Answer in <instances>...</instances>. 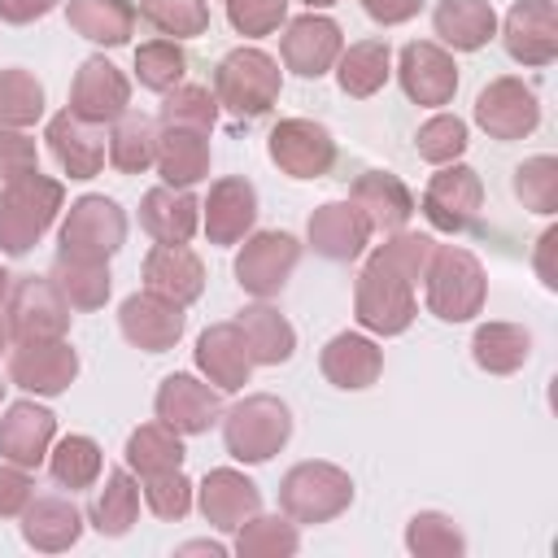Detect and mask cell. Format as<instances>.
I'll list each match as a JSON object with an SVG mask.
<instances>
[{
    "label": "cell",
    "instance_id": "cell-1",
    "mask_svg": "<svg viewBox=\"0 0 558 558\" xmlns=\"http://www.w3.org/2000/svg\"><path fill=\"white\" fill-rule=\"evenodd\" d=\"M61 205H65V187L39 170L0 183V253L9 257L31 253L44 240V231L57 222Z\"/></svg>",
    "mask_w": 558,
    "mask_h": 558
},
{
    "label": "cell",
    "instance_id": "cell-2",
    "mask_svg": "<svg viewBox=\"0 0 558 558\" xmlns=\"http://www.w3.org/2000/svg\"><path fill=\"white\" fill-rule=\"evenodd\" d=\"M423 292H427V310L440 323H471L488 301V275L471 248L436 244L423 270Z\"/></svg>",
    "mask_w": 558,
    "mask_h": 558
},
{
    "label": "cell",
    "instance_id": "cell-3",
    "mask_svg": "<svg viewBox=\"0 0 558 558\" xmlns=\"http://www.w3.org/2000/svg\"><path fill=\"white\" fill-rule=\"evenodd\" d=\"M279 87H283V74H279V61L262 48H231L218 65H214V96H218V109L235 113V118H262L275 109L279 100Z\"/></svg>",
    "mask_w": 558,
    "mask_h": 558
},
{
    "label": "cell",
    "instance_id": "cell-4",
    "mask_svg": "<svg viewBox=\"0 0 558 558\" xmlns=\"http://www.w3.org/2000/svg\"><path fill=\"white\" fill-rule=\"evenodd\" d=\"M292 436V410L270 392H248L222 410V445L235 462H270Z\"/></svg>",
    "mask_w": 558,
    "mask_h": 558
},
{
    "label": "cell",
    "instance_id": "cell-5",
    "mask_svg": "<svg viewBox=\"0 0 558 558\" xmlns=\"http://www.w3.org/2000/svg\"><path fill=\"white\" fill-rule=\"evenodd\" d=\"M414 314H418L414 283L371 253L353 283V318L375 336H401L414 323Z\"/></svg>",
    "mask_w": 558,
    "mask_h": 558
},
{
    "label": "cell",
    "instance_id": "cell-6",
    "mask_svg": "<svg viewBox=\"0 0 558 558\" xmlns=\"http://www.w3.org/2000/svg\"><path fill=\"white\" fill-rule=\"evenodd\" d=\"M353 501V480L336 462H296L279 480V510L292 523H331Z\"/></svg>",
    "mask_w": 558,
    "mask_h": 558
},
{
    "label": "cell",
    "instance_id": "cell-7",
    "mask_svg": "<svg viewBox=\"0 0 558 558\" xmlns=\"http://www.w3.org/2000/svg\"><path fill=\"white\" fill-rule=\"evenodd\" d=\"M4 323L13 344L31 340H65L70 331V301L57 292L48 275H17L4 301Z\"/></svg>",
    "mask_w": 558,
    "mask_h": 558
},
{
    "label": "cell",
    "instance_id": "cell-8",
    "mask_svg": "<svg viewBox=\"0 0 558 558\" xmlns=\"http://www.w3.org/2000/svg\"><path fill=\"white\" fill-rule=\"evenodd\" d=\"M57 253H70V257H96V262H109L122 244H126V214L113 196H78L65 218H61V231H57Z\"/></svg>",
    "mask_w": 558,
    "mask_h": 558
},
{
    "label": "cell",
    "instance_id": "cell-9",
    "mask_svg": "<svg viewBox=\"0 0 558 558\" xmlns=\"http://www.w3.org/2000/svg\"><path fill=\"white\" fill-rule=\"evenodd\" d=\"M296 262H301L296 235H288V231H248L244 235V248L235 253V283L248 296L270 301L292 279Z\"/></svg>",
    "mask_w": 558,
    "mask_h": 558
},
{
    "label": "cell",
    "instance_id": "cell-10",
    "mask_svg": "<svg viewBox=\"0 0 558 558\" xmlns=\"http://www.w3.org/2000/svg\"><path fill=\"white\" fill-rule=\"evenodd\" d=\"M266 153H270V161L288 179H323L336 166V140L314 118H283V122H275V131L266 140Z\"/></svg>",
    "mask_w": 558,
    "mask_h": 558
},
{
    "label": "cell",
    "instance_id": "cell-11",
    "mask_svg": "<svg viewBox=\"0 0 558 558\" xmlns=\"http://www.w3.org/2000/svg\"><path fill=\"white\" fill-rule=\"evenodd\" d=\"M480 205H484V183H480V174H475L471 166H462V161L440 166V170L427 179V187H423V214H427V222H432L436 231H445V235H458V231L475 227Z\"/></svg>",
    "mask_w": 558,
    "mask_h": 558
},
{
    "label": "cell",
    "instance_id": "cell-12",
    "mask_svg": "<svg viewBox=\"0 0 558 558\" xmlns=\"http://www.w3.org/2000/svg\"><path fill=\"white\" fill-rule=\"evenodd\" d=\"M153 410L166 427H174L179 436H201L209 432L214 423H222V392L209 384V379H196V375H166L157 384V397H153Z\"/></svg>",
    "mask_w": 558,
    "mask_h": 558
},
{
    "label": "cell",
    "instance_id": "cell-13",
    "mask_svg": "<svg viewBox=\"0 0 558 558\" xmlns=\"http://www.w3.org/2000/svg\"><path fill=\"white\" fill-rule=\"evenodd\" d=\"M475 122L488 140H523L541 126V100L523 78L501 74L475 96Z\"/></svg>",
    "mask_w": 558,
    "mask_h": 558
},
{
    "label": "cell",
    "instance_id": "cell-14",
    "mask_svg": "<svg viewBox=\"0 0 558 558\" xmlns=\"http://www.w3.org/2000/svg\"><path fill=\"white\" fill-rule=\"evenodd\" d=\"M397 78H401V92L414 100V105H427V109H440L453 100L458 92V65H453V52L436 39H414L401 48L397 57Z\"/></svg>",
    "mask_w": 558,
    "mask_h": 558
},
{
    "label": "cell",
    "instance_id": "cell-15",
    "mask_svg": "<svg viewBox=\"0 0 558 558\" xmlns=\"http://www.w3.org/2000/svg\"><path fill=\"white\" fill-rule=\"evenodd\" d=\"M70 113L105 126V122H118L126 109H131V78L109 61V57H87L78 70H74V83H70Z\"/></svg>",
    "mask_w": 558,
    "mask_h": 558
},
{
    "label": "cell",
    "instance_id": "cell-16",
    "mask_svg": "<svg viewBox=\"0 0 558 558\" xmlns=\"http://www.w3.org/2000/svg\"><path fill=\"white\" fill-rule=\"evenodd\" d=\"M340 48H344L340 22H331V17L314 13V9L301 13V17H292V22L283 26V39H279L283 65H288L292 74H301V78H323V74L336 65Z\"/></svg>",
    "mask_w": 558,
    "mask_h": 558
},
{
    "label": "cell",
    "instance_id": "cell-17",
    "mask_svg": "<svg viewBox=\"0 0 558 558\" xmlns=\"http://www.w3.org/2000/svg\"><path fill=\"white\" fill-rule=\"evenodd\" d=\"M74 375H78V353L70 349V340H31V344H13L9 353V384H17L22 392L57 397L74 384Z\"/></svg>",
    "mask_w": 558,
    "mask_h": 558
},
{
    "label": "cell",
    "instance_id": "cell-18",
    "mask_svg": "<svg viewBox=\"0 0 558 558\" xmlns=\"http://www.w3.org/2000/svg\"><path fill=\"white\" fill-rule=\"evenodd\" d=\"M501 44L527 70L549 65L558 57V9H554V0H514L506 22H501Z\"/></svg>",
    "mask_w": 558,
    "mask_h": 558
},
{
    "label": "cell",
    "instance_id": "cell-19",
    "mask_svg": "<svg viewBox=\"0 0 558 558\" xmlns=\"http://www.w3.org/2000/svg\"><path fill=\"white\" fill-rule=\"evenodd\" d=\"M118 327H122V336L135 349L166 353V349H174L183 340L187 314H183V305H174V301H166V296H157V292L144 288V292H131L118 305Z\"/></svg>",
    "mask_w": 558,
    "mask_h": 558
},
{
    "label": "cell",
    "instance_id": "cell-20",
    "mask_svg": "<svg viewBox=\"0 0 558 558\" xmlns=\"http://www.w3.org/2000/svg\"><path fill=\"white\" fill-rule=\"evenodd\" d=\"M257 222V187L244 174H227L209 183V196L201 201V227L209 244H240Z\"/></svg>",
    "mask_w": 558,
    "mask_h": 558
},
{
    "label": "cell",
    "instance_id": "cell-21",
    "mask_svg": "<svg viewBox=\"0 0 558 558\" xmlns=\"http://www.w3.org/2000/svg\"><path fill=\"white\" fill-rule=\"evenodd\" d=\"M349 205L362 214V222L371 227V235H392L405 231L410 214H414V192L392 174V170H362L349 187Z\"/></svg>",
    "mask_w": 558,
    "mask_h": 558
},
{
    "label": "cell",
    "instance_id": "cell-22",
    "mask_svg": "<svg viewBox=\"0 0 558 558\" xmlns=\"http://www.w3.org/2000/svg\"><path fill=\"white\" fill-rule=\"evenodd\" d=\"M57 440V414L39 401H13L0 414V458L35 471L48 462V449Z\"/></svg>",
    "mask_w": 558,
    "mask_h": 558
},
{
    "label": "cell",
    "instance_id": "cell-23",
    "mask_svg": "<svg viewBox=\"0 0 558 558\" xmlns=\"http://www.w3.org/2000/svg\"><path fill=\"white\" fill-rule=\"evenodd\" d=\"M196 371L218 388V392H240L253 375V353H248V340L235 323H214L196 336Z\"/></svg>",
    "mask_w": 558,
    "mask_h": 558
},
{
    "label": "cell",
    "instance_id": "cell-24",
    "mask_svg": "<svg viewBox=\"0 0 558 558\" xmlns=\"http://www.w3.org/2000/svg\"><path fill=\"white\" fill-rule=\"evenodd\" d=\"M196 506H201V514H205L209 527L235 532L248 514L262 510V488L244 471H235V466H214L196 484Z\"/></svg>",
    "mask_w": 558,
    "mask_h": 558
},
{
    "label": "cell",
    "instance_id": "cell-25",
    "mask_svg": "<svg viewBox=\"0 0 558 558\" xmlns=\"http://www.w3.org/2000/svg\"><path fill=\"white\" fill-rule=\"evenodd\" d=\"M44 140H48V153L57 157V166H61L70 179H96L100 166H105V157H109L105 131H100L96 122L70 113V109H61V113L48 122Z\"/></svg>",
    "mask_w": 558,
    "mask_h": 558
},
{
    "label": "cell",
    "instance_id": "cell-26",
    "mask_svg": "<svg viewBox=\"0 0 558 558\" xmlns=\"http://www.w3.org/2000/svg\"><path fill=\"white\" fill-rule=\"evenodd\" d=\"M140 275H144L148 292H157V296H166L183 310L205 292V262L187 244H153L144 253Z\"/></svg>",
    "mask_w": 558,
    "mask_h": 558
},
{
    "label": "cell",
    "instance_id": "cell-27",
    "mask_svg": "<svg viewBox=\"0 0 558 558\" xmlns=\"http://www.w3.org/2000/svg\"><path fill=\"white\" fill-rule=\"evenodd\" d=\"M318 371H323L327 384H336V388H344V392H362V388H371V384L379 379V371H384V349H379L371 336H362V331H340V336H331V340L323 344Z\"/></svg>",
    "mask_w": 558,
    "mask_h": 558
},
{
    "label": "cell",
    "instance_id": "cell-28",
    "mask_svg": "<svg viewBox=\"0 0 558 558\" xmlns=\"http://www.w3.org/2000/svg\"><path fill=\"white\" fill-rule=\"evenodd\" d=\"M305 240L327 262H353V257H362L371 227L362 222V214L349 201H323L305 222Z\"/></svg>",
    "mask_w": 558,
    "mask_h": 558
},
{
    "label": "cell",
    "instance_id": "cell-29",
    "mask_svg": "<svg viewBox=\"0 0 558 558\" xmlns=\"http://www.w3.org/2000/svg\"><path fill=\"white\" fill-rule=\"evenodd\" d=\"M17 519H22V541L39 554H61L83 536V510L61 493L31 497Z\"/></svg>",
    "mask_w": 558,
    "mask_h": 558
},
{
    "label": "cell",
    "instance_id": "cell-30",
    "mask_svg": "<svg viewBox=\"0 0 558 558\" xmlns=\"http://www.w3.org/2000/svg\"><path fill=\"white\" fill-rule=\"evenodd\" d=\"M140 227L157 244H187L201 227V201L187 187H148L140 196Z\"/></svg>",
    "mask_w": 558,
    "mask_h": 558
},
{
    "label": "cell",
    "instance_id": "cell-31",
    "mask_svg": "<svg viewBox=\"0 0 558 558\" xmlns=\"http://www.w3.org/2000/svg\"><path fill=\"white\" fill-rule=\"evenodd\" d=\"M157 174L166 187H192L209 174V135L187 126H157Z\"/></svg>",
    "mask_w": 558,
    "mask_h": 558
},
{
    "label": "cell",
    "instance_id": "cell-32",
    "mask_svg": "<svg viewBox=\"0 0 558 558\" xmlns=\"http://www.w3.org/2000/svg\"><path fill=\"white\" fill-rule=\"evenodd\" d=\"M432 31L453 52H475L497 35V13L488 0H440L432 9Z\"/></svg>",
    "mask_w": 558,
    "mask_h": 558
},
{
    "label": "cell",
    "instance_id": "cell-33",
    "mask_svg": "<svg viewBox=\"0 0 558 558\" xmlns=\"http://www.w3.org/2000/svg\"><path fill=\"white\" fill-rule=\"evenodd\" d=\"M235 327H240L244 340H248L253 366H279V362H288V357L296 353V331H292V323H288L275 305H266V301L244 305V310L235 314Z\"/></svg>",
    "mask_w": 558,
    "mask_h": 558
},
{
    "label": "cell",
    "instance_id": "cell-34",
    "mask_svg": "<svg viewBox=\"0 0 558 558\" xmlns=\"http://www.w3.org/2000/svg\"><path fill=\"white\" fill-rule=\"evenodd\" d=\"M135 4L131 0H65V22L74 35L118 48L135 35Z\"/></svg>",
    "mask_w": 558,
    "mask_h": 558
},
{
    "label": "cell",
    "instance_id": "cell-35",
    "mask_svg": "<svg viewBox=\"0 0 558 558\" xmlns=\"http://www.w3.org/2000/svg\"><path fill=\"white\" fill-rule=\"evenodd\" d=\"M388 74H392V48H388V39H357V44L340 48V57H336V83L353 100L375 96L388 83Z\"/></svg>",
    "mask_w": 558,
    "mask_h": 558
},
{
    "label": "cell",
    "instance_id": "cell-36",
    "mask_svg": "<svg viewBox=\"0 0 558 558\" xmlns=\"http://www.w3.org/2000/svg\"><path fill=\"white\" fill-rule=\"evenodd\" d=\"M87 519H92V527L100 536H126L135 527V519H140V484H135V475L126 466L105 471V484L96 488Z\"/></svg>",
    "mask_w": 558,
    "mask_h": 558
},
{
    "label": "cell",
    "instance_id": "cell-37",
    "mask_svg": "<svg viewBox=\"0 0 558 558\" xmlns=\"http://www.w3.org/2000/svg\"><path fill=\"white\" fill-rule=\"evenodd\" d=\"M471 357L488 375H514L532 357V331L519 323H480L471 336Z\"/></svg>",
    "mask_w": 558,
    "mask_h": 558
},
{
    "label": "cell",
    "instance_id": "cell-38",
    "mask_svg": "<svg viewBox=\"0 0 558 558\" xmlns=\"http://www.w3.org/2000/svg\"><path fill=\"white\" fill-rule=\"evenodd\" d=\"M48 279L57 283V292L70 301V310H100L109 301V262H96V257H70V253H57Z\"/></svg>",
    "mask_w": 558,
    "mask_h": 558
},
{
    "label": "cell",
    "instance_id": "cell-39",
    "mask_svg": "<svg viewBox=\"0 0 558 558\" xmlns=\"http://www.w3.org/2000/svg\"><path fill=\"white\" fill-rule=\"evenodd\" d=\"M122 458H126V471L144 480V475L179 471L187 453H183V436L157 418V423H140V427L126 436V449H122Z\"/></svg>",
    "mask_w": 558,
    "mask_h": 558
},
{
    "label": "cell",
    "instance_id": "cell-40",
    "mask_svg": "<svg viewBox=\"0 0 558 558\" xmlns=\"http://www.w3.org/2000/svg\"><path fill=\"white\" fill-rule=\"evenodd\" d=\"M100 471H105V453L92 436L70 432L48 449V475H52L57 488H70V493L92 488L100 480Z\"/></svg>",
    "mask_w": 558,
    "mask_h": 558
},
{
    "label": "cell",
    "instance_id": "cell-41",
    "mask_svg": "<svg viewBox=\"0 0 558 558\" xmlns=\"http://www.w3.org/2000/svg\"><path fill=\"white\" fill-rule=\"evenodd\" d=\"M301 549V532L288 514H248L235 527V554L240 558H292Z\"/></svg>",
    "mask_w": 558,
    "mask_h": 558
},
{
    "label": "cell",
    "instance_id": "cell-42",
    "mask_svg": "<svg viewBox=\"0 0 558 558\" xmlns=\"http://www.w3.org/2000/svg\"><path fill=\"white\" fill-rule=\"evenodd\" d=\"M157 157V122L148 113H122L109 131V161L122 174H144Z\"/></svg>",
    "mask_w": 558,
    "mask_h": 558
},
{
    "label": "cell",
    "instance_id": "cell-43",
    "mask_svg": "<svg viewBox=\"0 0 558 558\" xmlns=\"http://www.w3.org/2000/svg\"><path fill=\"white\" fill-rule=\"evenodd\" d=\"M187 74V52L179 39H148L135 48V78L148 92H174Z\"/></svg>",
    "mask_w": 558,
    "mask_h": 558
},
{
    "label": "cell",
    "instance_id": "cell-44",
    "mask_svg": "<svg viewBox=\"0 0 558 558\" xmlns=\"http://www.w3.org/2000/svg\"><path fill=\"white\" fill-rule=\"evenodd\" d=\"M405 549L414 558H458L466 549V536L462 527L440 514V510H418L410 523H405Z\"/></svg>",
    "mask_w": 558,
    "mask_h": 558
},
{
    "label": "cell",
    "instance_id": "cell-45",
    "mask_svg": "<svg viewBox=\"0 0 558 558\" xmlns=\"http://www.w3.org/2000/svg\"><path fill=\"white\" fill-rule=\"evenodd\" d=\"M44 118V83L22 70V65H9L0 70V126H35Z\"/></svg>",
    "mask_w": 558,
    "mask_h": 558
},
{
    "label": "cell",
    "instance_id": "cell-46",
    "mask_svg": "<svg viewBox=\"0 0 558 558\" xmlns=\"http://www.w3.org/2000/svg\"><path fill=\"white\" fill-rule=\"evenodd\" d=\"M135 13L161 31L166 39H196L209 31V4L205 0H140Z\"/></svg>",
    "mask_w": 558,
    "mask_h": 558
},
{
    "label": "cell",
    "instance_id": "cell-47",
    "mask_svg": "<svg viewBox=\"0 0 558 558\" xmlns=\"http://www.w3.org/2000/svg\"><path fill=\"white\" fill-rule=\"evenodd\" d=\"M218 122V96L201 83H179L174 92H166L157 126H187V131H214Z\"/></svg>",
    "mask_w": 558,
    "mask_h": 558
},
{
    "label": "cell",
    "instance_id": "cell-48",
    "mask_svg": "<svg viewBox=\"0 0 558 558\" xmlns=\"http://www.w3.org/2000/svg\"><path fill=\"white\" fill-rule=\"evenodd\" d=\"M514 196L523 201V209L549 218L558 214V161L549 153L541 157H527L519 170H514Z\"/></svg>",
    "mask_w": 558,
    "mask_h": 558
},
{
    "label": "cell",
    "instance_id": "cell-49",
    "mask_svg": "<svg viewBox=\"0 0 558 558\" xmlns=\"http://www.w3.org/2000/svg\"><path fill=\"white\" fill-rule=\"evenodd\" d=\"M466 122L458 118V113H432L423 126H418V135H414V148H418V157L423 161H432V166H449V161H458L462 153H466Z\"/></svg>",
    "mask_w": 558,
    "mask_h": 558
},
{
    "label": "cell",
    "instance_id": "cell-50",
    "mask_svg": "<svg viewBox=\"0 0 558 558\" xmlns=\"http://www.w3.org/2000/svg\"><path fill=\"white\" fill-rule=\"evenodd\" d=\"M379 262H388L392 270H401L410 283H418L423 279V270H427V262H432V253H436V240L432 235H423V231H392L384 244H375L371 248Z\"/></svg>",
    "mask_w": 558,
    "mask_h": 558
},
{
    "label": "cell",
    "instance_id": "cell-51",
    "mask_svg": "<svg viewBox=\"0 0 558 558\" xmlns=\"http://www.w3.org/2000/svg\"><path fill=\"white\" fill-rule=\"evenodd\" d=\"M144 501H148V510L157 519L179 523L196 501V484L183 475V466L179 471H161V475H144Z\"/></svg>",
    "mask_w": 558,
    "mask_h": 558
},
{
    "label": "cell",
    "instance_id": "cell-52",
    "mask_svg": "<svg viewBox=\"0 0 558 558\" xmlns=\"http://www.w3.org/2000/svg\"><path fill=\"white\" fill-rule=\"evenodd\" d=\"M227 22L244 39H262L288 22V0H227Z\"/></svg>",
    "mask_w": 558,
    "mask_h": 558
},
{
    "label": "cell",
    "instance_id": "cell-53",
    "mask_svg": "<svg viewBox=\"0 0 558 558\" xmlns=\"http://www.w3.org/2000/svg\"><path fill=\"white\" fill-rule=\"evenodd\" d=\"M39 170V148L22 126H0V183L35 174Z\"/></svg>",
    "mask_w": 558,
    "mask_h": 558
},
{
    "label": "cell",
    "instance_id": "cell-54",
    "mask_svg": "<svg viewBox=\"0 0 558 558\" xmlns=\"http://www.w3.org/2000/svg\"><path fill=\"white\" fill-rule=\"evenodd\" d=\"M35 497V480L17 462H0V519H17Z\"/></svg>",
    "mask_w": 558,
    "mask_h": 558
},
{
    "label": "cell",
    "instance_id": "cell-55",
    "mask_svg": "<svg viewBox=\"0 0 558 558\" xmlns=\"http://www.w3.org/2000/svg\"><path fill=\"white\" fill-rule=\"evenodd\" d=\"M362 4V13L371 17V22H379V26H401V22H410L418 9H423V0H357Z\"/></svg>",
    "mask_w": 558,
    "mask_h": 558
},
{
    "label": "cell",
    "instance_id": "cell-56",
    "mask_svg": "<svg viewBox=\"0 0 558 558\" xmlns=\"http://www.w3.org/2000/svg\"><path fill=\"white\" fill-rule=\"evenodd\" d=\"M61 0H0V22L9 26H31L39 17H48Z\"/></svg>",
    "mask_w": 558,
    "mask_h": 558
},
{
    "label": "cell",
    "instance_id": "cell-57",
    "mask_svg": "<svg viewBox=\"0 0 558 558\" xmlns=\"http://www.w3.org/2000/svg\"><path fill=\"white\" fill-rule=\"evenodd\" d=\"M554 248H558V231L549 227L541 240H536V253H532V266H536V275H541V283L545 288H558V270H554Z\"/></svg>",
    "mask_w": 558,
    "mask_h": 558
},
{
    "label": "cell",
    "instance_id": "cell-58",
    "mask_svg": "<svg viewBox=\"0 0 558 558\" xmlns=\"http://www.w3.org/2000/svg\"><path fill=\"white\" fill-rule=\"evenodd\" d=\"M179 554H209V558H222L227 549H222L218 541H187V545H179Z\"/></svg>",
    "mask_w": 558,
    "mask_h": 558
},
{
    "label": "cell",
    "instance_id": "cell-59",
    "mask_svg": "<svg viewBox=\"0 0 558 558\" xmlns=\"http://www.w3.org/2000/svg\"><path fill=\"white\" fill-rule=\"evenodd\" d=\"M9 288H13V275L0 266V310H4V301H9Z\"/></svg>",
    "mask_w": 558,
    "mask_h": 558
},
{
    "label": "cell",
    "instance_id": "cell-60",
    "mask_svg": "<svg viewBox=\"0 0 558 558\" xmlns=\"http://www.w3.org/2000/svg\"><path fill=\"white\" fill-rule=\"evenodd\" d=\"M4 344H9V323H4V310H0V353H4Z\"/></svg>",
    "mask_w": 558,
    "mask_h": 558
},
{
    "label": "cell",
    "instance_id": "cell-61",
    "mask_svg": "<svg viewBox=\"0 0 558 558\" xmlns=\"http://www.w3.org/2000/svg\"><path fill=\"white\" fill-rule=\"evenodd\" d=\"M305 9H327V4H336V0H301Z\"/></svg>",
    "mask_w": 558,
    "mask_h": 558
},
{
    "label": "cell",
    "instance_id": "cell-62",
    "mask_svg": "<svg viewBox=\"0 0 558 558\" xmlns=\"http://www.w3.org/2000/svg\"><path fill=\"white\" fill-rule=\"evenodd\" d=\"M0 397H4V384H0Z\"/></svg>",
    "mask_w": 558,
    "mask_h": 558
}]
</instances>
